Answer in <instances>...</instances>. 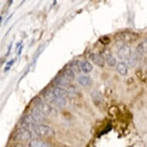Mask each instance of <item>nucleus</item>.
<instances>
[{
	"label": "nucleus",
	"mask_w": 147,
	"mask_h": 147,
	"mask_svg": "<svg viewBox=\"0 0 147 147\" xmlns=\"http://www.w3.org/2000/svg\"><path fill=\"white\" fill-rule=\"evenodd\" d=\"M115 38L118 41H120L122 42H131L136 39V35L133 32H120V33L117 34Z\"/></svg>",
	"instance_id": "7"
},
{
	"label": "nucleus",
	"mask_w": 147,
	"mask_h": 147,
	"mask_svg": "<svg viewBox=\"0 0 147 147\" xmlns=\"http://www.w3.org/2000/svg\"><path fill=\"white\" fill-rule=\"evenodd\" d=\"M140 57L138 56V55L135 53H132V55H131L130 56H129V58H128L127 59H126V65H129V66H134V65L136 64V63H137V61L140 59Z\"/></svg>",
	"instance_id": "18"
},
{
	"label": "nucleus",
	"mask_w": 147,
	"mask_h": 147,
	"mask_svg": "<svg viewBox=\"0 0 147 147\" xmlns=\"http://www.w3.org/2000/svg\"><path fill=\"white\" fill-rule=\"evenodd\" d=\"M81 69L85 73H89L92 70V65L89 61H82L81 62Z\"/></svg>",
	"instance_id": "19"
},
{
	"label": "nucleus",
	"mask_w": 147,
	"mask_h": 147,
	"mask_svg": "<svg viewBox=\"0 0 147 147\" xmlns=\"http://www.w3.org/2000/svg\"><path fill=\"white\" fill-rule=\"evenodd\" d=\"M14 62H15V59H11L10 61L7 62V63H6V66H5V72L9 69L10 68H11V66L12 65V64L14 63Z\"/></svg>",
	"instance_id": "21"
},
{
	"label": "nucleus",
	"mask_w": 147,
	"mask_h": 147,
	"mask_svg": "<svg viewBox=\"0 0 147 147\" xmlns=\"http://www.w3.org/2000/svg\"><path fill=\"white\" fill-rule=\"evenodd\" d=\"M104 60H106V63L108 64L109 66L114 67L116 65V59L110 53H106V55L103 57Z\"/></svg>",
	"instance_id": "17"
},
{
	"label": "nucleus",
	"mask_w": 147,
	"mask_h": 147,
	"mask_svg": "<svg viewBox=\"0 0 147 147\" xmlns=\"http://www.w3.org/2000/svg\"><path fill=\"white\" fill-rule=\"evenodd\" d=\"M22 48H23V46H21L20 47V50H19V52H18V54H19V55H20V53H21V52H22Z\"/></svg>",
	"instance_id": "22"
},
{
	"label": "nucleus",
	"mask_w": 147,
	"mask_h": 147,
	"mask_svg": "<svg viewBox=\"0 0 147 147\" xmlns=\"http://www.w3.org/2000/svg\"><path fill=\"white\" fill-rule=\"evenodd\" d=\"M116 71L122 76H126L128 73V66L125 63L120 62L116 65Z\"/></svg>",
	"instance_id": "15"
},
{
	"label": "nucleus",
	"mask_w": 147,
	"mask_h": 147,
	"mask_svg": "<svg viewBox=\"0 0 147 147\" xmlns=\"http://www.w3.org/2000/svg\"><path fill=\"white\" fill-rule=\"evenodd\" d=\"M92 96V100L93 101L96 105H100L103 102V98H102V94L98 91H94L93 92H92L91 94Z\"/></svg>",
	"instance_id": "13"
},
{
	"label": "nucleus",
	"mask_w": 147,
	"mask_h": 147,
	"mask_svg": "<svg viewBox=\"0 0 147 147\" xmlns=\"http://www.w3.org/2000/svg\"><path fill=\"white\" fill-rule=\"evenodd\" d=\"M78 82L80 85H82V86H89L92 83V80L89 76H80L78 77Z\"/></svg>",
	"instance_id": "14"
},
{
	"label": "nucleus",
	"mask_w": 147,
	"mask_h": 147,
	"mask_svg": "<svg viewBox=\"0 0 147 147\" xmlns=\"http://www.w3.org/2000/svg\"><path fill=\"white\" fill-rule=\"evenodd\" d=\"M32 137H33V135H32L31 130L24 129V128L16 130L12 136L13 140L17 141V142H26L28 140L31 141Z\"/></svg>",
	"instance_id": "4"
},
{
	"label": "nucleus",
	"mask_w": 147,
	"mask_h": 147,
	"mask_svg": "<svg viewBox=\"0 0 147 147\" xmlns=\"http://www.w3.org/2000/svg\"><path fill=\"white\" fill-rule=\"evenodd\" d=\"M20 125H22V128L30 130V129H32L35 125H37V123L35 121L31 114H29V115H26L22 117L20 121Z\"/></svg>",
	"instance_id": "6"
},
{
	"label": "nucleus",
	"mask_w": 147,
	"mask_h": 147,
	"mask_svg": "<svg viewBox=\"0 0 147 147\" xmlns=\"http://www.w3.org/2000/svg\"><path fill=\"white\" fill-rule=\"evenodd\" d=\"M43 99L49 104L51 103L57 107H64L66 106L67 101L65 98H59L53 94L52 90H46L43 93Z\"/></svg>",
	"instance_id": "3"
},
{
	"label": "nucleus",
	"mask_w": 147,
	"mask_h": 147,
	"mask_svg": "<svg viewBox=\"0 0 147 147\" xmlns=\"http://www.w3.org/2000/svg\"><path fill=\"white\" fill-rule=\"evenodd\" d=\"M62 77L65 80L67 81L68 82H71L72 81L74 80L75 79V73L71 71L69 69H66L63 72V74H62Z\"/></svg>",
	"instance_id": "12"
},
{
	"label": "nucleus",
	"mask_w": 147,
	"mask_h": 147,
	"mask_svg": "<svg viewBox=\"0 0 147 147\" xmlns=\"http://www.w3.org/2000/svg\"><path fill=\"white\" fill-rule=\"evenodd\" d=\"M34 105L39 112H41L45 116H55L57 114L56 109L51 106L50 104L42 102L41 99H36Z\"/></svg>",
	"instance_id": "1"
},
{
	"label": "nucleus",
	"mask_w": 147,
	"mask_h": 147,
	"mask_svg": "<svg viewBox=\"0 0 147 147\" xmlns=\"http://www.w3.org/2000/svg\"><path fill=\"white\" fill-rule=\"evenodd\" d=\"M2 20H3V17L0 16V22H1V21H2Z\"/></svg>",
	"instance_id": "24"
},
{
	"label": "nucleus",
	"mask_w": 147,
	"mask_h": 147,
	"mask_svg": "<svg viewBox=\"0 0 147 147\" xmlns=\"http://www.w3.org/2000/svg\"><path fill=\"white\" fill-rule=\"evenodd\" d=\"M14 147H25L23 145L20 144V143H18V144H16V146H15Z\"/></svg>",
	"instance_id": "23"
},
{
	"label": "nucleus",
	"mask_w": 147,
	"mask_h": 147,
	"mask_svg": "<svg viewBox=\"0 0 147 147\" xmlns=\"http://www.w3.org/2000/svg\"><path fill=\"white\" fill-rule=\"evenodd\" d=\"M29 147H52L49 142L42 140H32L29 142Z\"/></svg>",
	"instance_id": "10"
},
{
	"label": "nucleus",
	"mask_w": 147,
	"mask_h": 147,
	"mask_svg": "<svg viewBox=\"0 0 147 147\" xmlns=\"http://www.w3.org/2000/svg\"><path fill=\"white\" fill-rule=\"evenodd\" d=\"M32 130L35 134L41 137L51 138L56 135V132L53 128L45 124H37L32 129Z\"/></svg>",
	"instance_id": "2"
},
{
	"label": "nucleus",
	"mask_w": 147,
	"mask_h": 147,
	"mask_svg": "<svg viewBox=\"0 0 147 147\" xmlns=\"http://www.w3.org/2000/svg\"><path fill=\"white\" fill-rule=\"evenodd\" d=\"M132 53L133 51L130 46H129L126 44H123L117 50V56L119 59L126 60L128 58H129Z\"/></svg>",
	"instance_id": "5"
},
{
	"label": "nucleus",
	"mask_w": 147,
	"mask_h": 147,
	"mask_svg": "<svg viewBox=\"0 0 147 147\" xmlns=\"http://www.w3.org/2000/svg\"><path fill=\"white\" fill-rule=\"evenodd\" d=\"M91 59L96 65H99L100 67H103L105 64V60L103 57L100 54H92L91 56Z\"/></svg>",
	"instance_id": "11"
},
{
	"label": "nucleus",
	"mask_w": 147,
	"mask_h": 147,
	"mask_svg": "<svg viewBox=\"0 0 147 147\" xmlns=\"http://www.w3.org/2000/svg\"><path fill=\"white\" fill-rule=\"evenodd\" d=\"M31 115L33 117L37 124H42L46 121V116H45L41 112H39L37 109H32L31 111Z\"/></svg>",
	"instance_id": "9"
},
{
	"label": "nucleus",
	"mask_w": 147,
	"mask_h": 147,
	"mask_svg": "<svg viewBox=\"0 0 147 147\" xmlns=\"http://www.w3.org/2000/svg\"><path fill=\"white\" fill-rule=\"evenodd\" d=\"M69 69L74 73H80L82 72L81 69V62L79 60H74L69 65Z\"/></svg>",
	"instance_id": "16"
},
{
	"label": "nucleus",
	"mask_w": 147,
	"mask_h": 147,
	"mask_svg": "<svg viewBox=\"0 0 147 147\" xmlns=\"http://www.w3.org/2000/svg\"><path fill=\"white\" fill-rule=\"evenodd\" d=\"M55 82H56V85H59V86H66V85H68L69 83V82H68L67 81H65V80L62 77V76L56 78Z\"/></svg>",
	"instance_id": "20"
},
{
	"label": "nucleus",
	"mask_w": 147,
	"mask_h": 147,
	"mask_svg": "<svg viewBox=\"0 0 147 147\" xmlns=\"http://www.w3.org/2000/svg\"><path fill=\"white\" fill-rule=\"evenodd\" d=\"M53 93L56 96L59 97V98H66V97H72V92L67 91L66 89H63L62 87L55 86L52 90Z\"/></svg>",
	"instance_id": "8"
}]
</instances>
